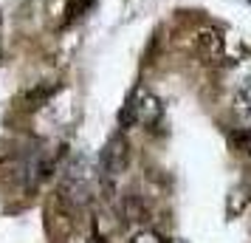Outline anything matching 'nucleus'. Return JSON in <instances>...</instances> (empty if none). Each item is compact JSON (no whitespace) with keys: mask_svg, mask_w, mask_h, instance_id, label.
I'll list each match as a JSON object with an SVG mask.
<instances>
[{"mask_svg":"<svg viewBox=\"0 0 251 243\" xmlns=\"http://www.w3.org/2000/svg\"><path fill=\"white\" fill-rule=\"evenodd\" d=\"M161 116V102L147 91H138L133 96V102L127 105V119H136V122H155Z\"/></svg>","mask_w":251,"mask_h":243,"instance_id":"f257e3e1","label":"nucleus"}]
</instances>
